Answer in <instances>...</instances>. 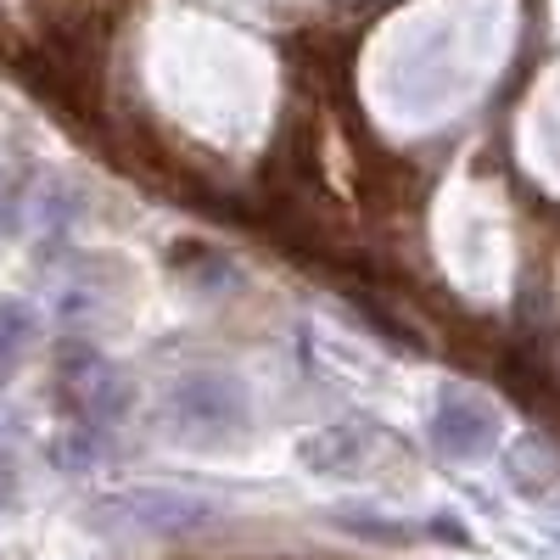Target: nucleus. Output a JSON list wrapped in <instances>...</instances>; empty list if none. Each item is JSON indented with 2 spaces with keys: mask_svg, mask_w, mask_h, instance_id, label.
<instances>
[{
  "mask_svg": "<svg viewBox=\"0 0 560 560\" xmlns=\"http://www.w3.org/2000/svg\"><path fill=\"white\" fill-rule=\"evenodd\" d=\"M168 415L179 420L185 432H236L247 420V398H242L236 382L213 376V370H191V376L174 382Z\"/></svg>",
  "mask_w": 560,
  "mask_h": 560,
  "instance_id": "obj_1",
  "label": "nucleus"
},
{
  "mask_svg": "<svg viewBox=\"0 0 560 560\" xmlns=\"http://www.w3.org/2000/svg\"><path fill=\"white\" fill-rule=\"evenodd\" d=\"M124 510H129V522L158 527V533H191V527H202V522L213 516L208 504L185 499V493H135Z\"/></svg>",
  "mask_w": 560,
  "mask_h": 560,
  "instance_id": "obj_3",
  "label": "nucleus"
},
{
  "mask_svg": "<svg viewBox=\"0 0 560 560\" xmlns=\"http://www.w3.org/2000/svg\"><path fill=\"white\" fill-rule=\"evenodd\" d=\"M432 438H438V448L454 454V459H477V454L493 448V415H488V404H477V398L448 393V398L438 404V415H432Z\"/></svg>",
  "mask_w": 560,
  "mask_h": 560,
  "instance_id": "obj_2",
  "label": "nucleus"
}]
</instances>
